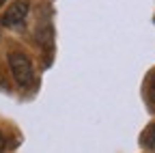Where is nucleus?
Returning a JSON list of instances; mask_svg holds the SVG:
<instances>
[{
  "mask_svg": "<svg viewBox=\"0 0 155 153\" xmlns=\"http://www.w3.org/2000/svg\"><path fill=\"white\" fill-rule=\"evenodd\" d=\"M147 140H149V145L155 149V125L151 127V131H149V136H147Z\"/></svg>",
  "mask_w": 155,
  "mask_h": 153,
  "instance_id": "nucleus-3",
  "label": "nucleus"
},
{
  "mask_svg": "<svg viewBox=\"0 0 155 153\" xmlns=\"http://www.w3.org/2000/svg\"><path fill=\"white\" fill-rule=\"evenodd\" d=\"M151 99H153V104H155V78H153V82H151Z\"/></svg>",
  "mask_w": 155,
  "mask_h": 153,
  "instance_id": "nucleus-4",
  "label": "nucleus"
},
{
  "mask_svg": "<svg viewBox=\"0 0 155 153\" xmlns=\"http://www.w3.org/2000/svg\"><path fill=\"white\" fill-rule=\"evenodd\" d=\"M9 69L13 73V78L19 86H30L35 80V71H32V63L26 54L22 52H13L9 54Z\"/></svg>",
  "mask_w": 155,
  "mask_h": 153,
  "instance_id": "nucleus-1",
  "label": "nucleus"
},
{
  "mask_svg": "<svg viewBox=\"0 0 155 153\" xmlns=\"http://www.w3.org/2000/svg\"><path fill=\"white\" fill-rule=\"evenodd\" d=\"M5 2H7V0H0V5H5Z\"/></svg>",
  "mask_w": 155,
  "mask_h": 153,
  "instance_id": "nucleus-6",
  "label": "nucleus"
},
{
  "mask_svg": "<svg viewBox=\"0 0 155 153\" xmlns=\"http://www.w3.org/2000/svg\"><path fill=\"white\" fill-rule=\"evenodd\" d=\"M28 9H30V7H28L26 0H15V2L9 5L7 11L2 13V26L15 28V26H19V24H24L26 15H28Z\"/></svg>",
  "mask_w": 155,
  "mask_h": 153,
  "instance_id": "nucleus-2",
  "label": "nucleus"
},
{
  "mask_svg": "<svg viewBox=\"0 0 155 153\" xmlns=\"http://www.w3.org/2000/svg\"><path fill=\"white\" fill-rule=\"evenodd\" d=\"M2 151H5V136L0 134V153H2Z\"/></svg>",
  "mask_w": 155,
  "mask_h": 153,
  "instance_id": "nucleus-5",
  "label": "nucleus"
}]
</instances>
